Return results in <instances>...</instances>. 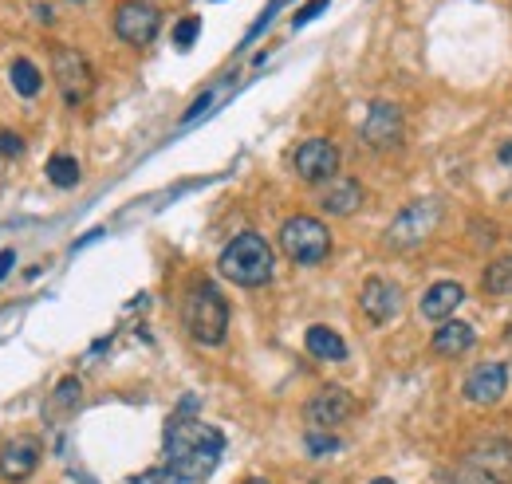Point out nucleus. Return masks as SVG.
<instances>
[{
    "mask_svg": "<svg viewBox=\"0 0 512 484\" xmlns=\"http://www.w3.org/2000/svg\"><path fill=\"white\" fill-rule=\"evenodd\" d=\"M225 453V433L217 425L174 414L166 425V469L182 484H201L213 477Z\"/></svg>",
    "mask_w": 512,
    "mask_h": 484,
    "instance_id": "obj_1",
    "label": "nucleus"
},
{
    "mask_svg": "<svg viewBox=\"0 0 512 484\" xmlns=\"http://www.w3.org/2000/svg\"><path fill=\"white\" fill-rule=\"evenodd\" d=\"M182 323L201 347H217L229 335V303L213 280H193L186 303H182Z\"/></svg>",
    "mask_w": 512,
    "mask_h": 484,
    "instance_id": "obj_2",
    "label": "nucleus"
},
{
    "mask_svg": "<svg viewBox=\"0 0 512 484\" xmlns=\"http://www.w3.org/2000/svg\"><path fill=\"white\" fill-rule=\"evenodd\" d=\"M272 268H276L272 248H268L264 237H256V233L233 237V241L221 248V256H217V272L225 280H233L237 288H264L272 280Z\"/></svg>",
    "mask_w": 512,
    "mask_h": 484,
    "instance_id": "obj_3",
    "label": "nucleus"
},
{
    "mask_svg": "<svg viewBox=\"0 0 512 484\" xmlns=\"http://www.w3.org/2000/svg\"><path fill=\"white\" fill-rule=\"evenodd\" d=\"M280 248L292 264H304V268H316L327 260L331 252V233L320 217H308V213H296L280 225Z\"/></svg>",
    "mask_w": 512,
    "mask_h": 484,
    "instance_id": "obj_4",
    "label": "nucleus"
},
{
    "mask_svg": "<svg viewBox=\"0 0 512 484\" xmlns=\"http://www.w3.org/2000/svg\"><path fill=\"white\" fill-rule=\"evenodd\" d=\"M438 221H442V201H438V197H418V201H410V205L390 221L386 244H390V248H414V244H422L438 229Z\"/></svg>",
    "mask_w": 512,
    "mask_h": 484,
    "instance_id": "obj_5",
    "label": "nucleus"
},
{
    "mask_svg": "<svg viewBox=\"0 0 512 484\" xmlns=\"http://www.w3.org/2000/svg\"><path fill=\"white\" fill-rule=\"evenodd\" d=\"M52 75H56V87H60L67 107H83L95 91V71H91L87 56L75 48H64V44L52 48Z\"/></svg>",
    "mask_w": 512,
    "mask_h": 484,
    "instance_id": "obj_6",
    "label": "nucleus"
},
{
    "mask_svg": "<svg viewBox=\"0 0 512 484\" xmlns=\"http://www.w3.org/2000/svg\"><path fill=\"white\" fill-rule=\"evenodd\" d=\"M497 449V445H493ZM477 449L465 465H457L442 484H512V449L505 445L501 453Z\"/></svg>",
    "mask_w": 512,
    "mask_h": 484,
    "instance_id": "obj_7",
    "label": "nucleus"
},
{
    "mask_svg": "<svg viewBox=\"0 0 512 484\" xmlns=\"http://www.w3.org/2000/svg\"><path fill=\"white\" fill-rule=\"evenodd\" d=\"M162 28V12L150 0H123L115 12V36L130 48H146Z\"/></svg>",
    "mask_w": 512,
    "mask_h": 484,
    "instance_id": "obj_8",
    "label": "nucleus"
},
{
    "mask_svg": "<svg viewBox=\"0 0 512 484\" xmlns=\"http://www.w3.org/2000/svg\"><path fill=\"white\" fill-rule=\"evenodd\" d=\"M292 170H296L300 182L308 185H323L331 182V178H339V150H335V142H327V138H304L296 146V154H292Z\"/></svg>",
    "mask_w": 512,
    "mask_h": 484,
    "instance_id": "obj_9",
    "label": "nucleus"
},
{
    "mask_svg": "<svg viewBox=\"0 0 512 484\" xmlns=\"http://www.w3.org/2000/svg\"><path fill=\"white\" fill-rule=\"evenodd\" d=\"M402 134H406L402 107H394L386 99L371 103V111L363 119V142L375 146V150H394V146H402Z\"/></svg>",
    "mask_w": 512,
    "mask_h": 484,
    "instance_id": "obj_10",
    "label": "nucleus"
},
{
    "mask_svg": "<svg viewBox=\"0 0 512 484\" xmlns=\"http://www.w3.org/2000/svg\"><path fill=\"white\" fill-rule=\"evenodd\" d=\"M351 414H355V398H351L343 386H323V390H316V398L304 406L308 425H312V429H323V433H331L335 425H343Z\"/></svg>",
    "mask_w": 512,
    "mask_h": 484,
    "instance_id": "obj_11",
    "label": "nucleus"
},
{
    "mask_svg": "<svg viewBox=\"0 0 512 484\" xmlns=\"http://www.w3.org/2000/svg\"><path fill=\"white\" fill-rule=\"evenodd\" d=\"M359 311L375 323V327H386L390 319H398L402 311V288L386 276H371L363 288H359Z\"/></svg>",
    "mask_w": 512,
    "mask_h": 484,
    "instance_id": "obj_12",
    "label": "nucleus"
},
{
    "mask_svg": "<svg viewBox=\"0 0 512 484\" xmlns=\"http://www.w3.org/2000/svg\"><path fill=\"white\" fill-rule=\"evenodd\" d=\"M505 390H509V370L501 363L473 366L469 378H465V398H469L473 406H493V402L505 398Z\"/></svg>",
    "mask_w": 512,
    "mask_h": 484,
    "instance_id": "obj_13",
    "label": "nucleus"
},
{
    "mask_svg": "<svg viewBox=\"0 0 512 484\" xmlns=\"http://www.w3.org/2000/svg\"><path fill=\"white\" fill-rule=\"evenodd\" d=\"M40 465V445L32 437H16L0 449V477L4 481H28Z\"/></svg>",
    "mask_w": 512,
    "mask_h": 484,
    "instance_id": "obj_14",
    "label": "nucleus"
},
{
    "mask_svg": "<svg viewBox=\"0 0 512 484\" xmlns=\"http://www.w3.org/2000/svg\"><path fill=\"white\" fill-rule=\"evenodd\" d=\"M363 205V185L355 178H331L320 189V209L327 217H351Z\"/></svg>",
    "mask_w": 512,
    "mask_h": 484,
    "instance_id": "obj_15",
    "label": "nucleus"
},
{
    "mask_svg": "<svg viewBox=\"0 0 512 484\" xmlns=\"http://www.w3.org/2000/svg\"><path fill=\"white\" fill-rule=\"evenodd\" d=\"M461 300H465V288H461L457 280H438V284H430L426 296H422V319L446 323L449 315L461 307Z\"/></svg>",
    "mask_w": 512,
    "mask_h": 484,
    "instance_id": "obj_16",
    "label": "nucleus"
},
{
    "mask_svg": "<svg viewBox=\"0 0 512 484\" xmlns=\"http://www.w3.org/2000/svg\"><path fill=\"white\" fill-rule=\"evenodd\" d=\"M473 343H477V331L469 323H461V319H446L430 339L434 355H442V359H461L465 351H473Z\"/></svg>",
    "mask_w": 512,
    "mask_h": 484,
    "instance_id": "obj_17",
    "label": "nucleus"
},
{
    "mask_svg": "<svg viewBox=\"0 0 512 484\" xmlns=\"http://www.w3.org/2000/svg\"><path fill=\"white\" fill-rule=\"evenodd\" d=\"M304 343H308V351H312L316 359H323V363H343V359H347V343H343L331 327H323V323L308 327Z\"/></svg>",
    "mask_w": 512,
    "mask_h": 484,
    "instance_id": "obj_18",
    "label": "nucleus"
},
{
    "mask_svg": "<svg viewBox=\"0 0 512 484\" xmlns=\"http://www.w3.org/2000/svg\"><path fill=\"white\" fill-rule=\"evenodd\" d=\"M481 292L493 300H512V256H497L485 276H481Z\"/></svg>",
    "mask_w": 512,
    "mask_h": 484,
    "instance_id": "obj_19",
    "label": "nucleus"
},
{
    "mask_svg": "<svg viewBox=\"0 0 512 484\" xmlns=\"http://www.w3.org/2000/svg\"><path fill=\"white\" fill-rule=\"evenodd\" d=\"M8 83H12L16 95L36 99L40 87H44V75H40V67H36L32 60H12V67H8Z\"/></svg>",
    "mask_w": 512,
    "mask_h": 484,
    "instance_id": "obj_20",
    "label": "nucleus"
},
{
    "mask_svg": "<svg viewBox=\"0 0 512 484\" xmlns=\"http://www.w3.org/2000/svg\"><path fill=\"white\" fill-rule=\"evenodd\" d=\"M44 174H48V182H52V185H60V189H71V185L79 182V162H75L71 154H52Z\"/></svg>",
    "mask_w": 512,
    "mask_h": 484,
    "instance_id": "obj_21",
    "label": "nucleus"
},
{
    "mask_svg": "<svg viewBox=\"0 0 512 484\" xmlns=\"http://www.w3.org/2000/svg\"><path fill=\"white\" fill-rule=\"evenodd\" d=\"M304 445H308L312 457H331V453H339V437H335V433H323V429H308Z\"/></svg>",
    "mask_w": 512,
    "mask_h": 484,
    "instance_id": "obj_22",
    "label": "nucleus"
},
{
    "mask_svg": "<svg viewBox=\"0 0 512 484\" xmlns=\"http://www.w3.org/2000/svg\"><path fill=\"white\" fill-rule=\"evenodd\" d=\"M197 36H201V16H186V20H178V28H174V44H178L182 52H190Z\"/></svg>",
    "mask_w": 512,
    "mask_h": 484,
    "instance_id": "obj_23",
    "label": "nucleus"
},
{
    "mask_svg": "<svg viewBox=\"0 0 512 484\" xmlns=\"http://www.w3.org/2000/svg\"><path fill=\"white\" fill-rule=\"evenodd\" d=\"M79 390H83V386H79V378H64V382L56 386V398H52V402H56L60 410H71V406L79 402Z\"/></svg>",
    "mask_w": 512,
    "mask_h": 484,
    "instance_id": "obj_24",
    "label": "nucleus"
},
{
    "mask_svg": "<svg viewBox=\"0 0 512 484\" xmlns=\"http://www.w3.org/2000/svg\"><path fill=\"white\" fill-rule=\"evenodd\" d=\"M327 4H331V0H308V4H300V8H296V16H292V28H304V24H312V20L320 16Z\"/></svg>",
    "mask_w": 512,
    "mask_h": 484,
    "instance_id": "obj_25",
    "label": "nucleus"
},
{
    "mask_svg": "<svg viewBox=\"0 0 512 484\" xmlns=\"http://www.w3.org/2000/svg\"><path fill=\"white\" fill-rule=\"evenodd\" d=\"M221 91H225V87H213V91H205V95H201V99L193 103L190 111L182 115V122H193V119H197V115H205V111H213V103H217V95H221Z\"/></svg>",
    "mask_w": 512,
    "mask_h": 484,
    "instance_id": "obj_26",
    "label": "nucleus"
},
{
    "mask_svg": "<svg viewBox=\"0 0 512 484\" xmlns=\"http://www.w3.org/2000/svg\"><path fill=\"white\" fill-rule=\"evenodd\" d=\"M0 154L4 158H20L24 154V138L16 130H0Z\"/></svg>",
    "mask_w": 512,
    "mask_h": 484,
    "instance_id": "obj_27",
    "label": "nucleus"
},
{
    "mask_svg": "<svg viewBox=\"0 0 512 484\" xmlns=\"http://www.w3.org/2000/svg\"><path fill=\"white\" fill-rule=\"evenodd\" d=\"M130 484H182V481H178V477H174V473H170V469L162 465V469H150V473H142V477H134V481H130Z\"/></svg>",
    "mask_w": 512,
    "mask_h": 484,
    "instance_id": "obj_28",
    "label": "nucleus"
},
{
    "mask_svg": "<svg viewBox=\"0 0 512 484\" xmlns=\"http://www.w3.org/2000/svg\"><path fill=\"white\" fill-rule=\"evenodd\" d=\"M12 264H16V252L12 248H0V280L12 272Z\"/></svg>",
    "mask_w": 512,
    "mask_h": 484,
    "instance_id": "obj_29",
    "label": "nucleus"
},
{
    "mask_svg": "<svg viewBox=\"0 0 512 484\" xmlns=\"http://www.w3.org/2000/svg\"><path fill=\"white\" fill-rule=\"evenodd\" d=\"M371 484H398V481H390V477H379V481H371Z\"/></svg>",
    "mask_w": 512,
    "mask_h": 484,
    "instance_id": "obj_30",
    "label": "nucleus"
},
{
    "mask_svg": "<svg viewBox=\"0 0 512 484\" xmlns=\"http://www.w3.org/2000/svg\"><path fill=\"white\" fill-rule=\"evenodd\" d=\"M245 484H268V481H260V477H253V481H245Z\"/></svg>",
    "mask_w": 512,
    "mask_h": 484,
    "instance_id": "obj_31",
    "label": "nucleus"
},
{
    "mask_svg": "<svg viewBox=\"0 0 512 484\" xmlns=\"http://www.w3.org/2000/svg\"><path fill=\"white\" fill-rule=\"evenodd\" d=\"M71 4H87V0H71Z\"/></svg>",
    "mask_w": 512,
    "mask_h": 484,
    "instance_id": "obj_32",
    "label": "nucleus"
}]
</instances>
